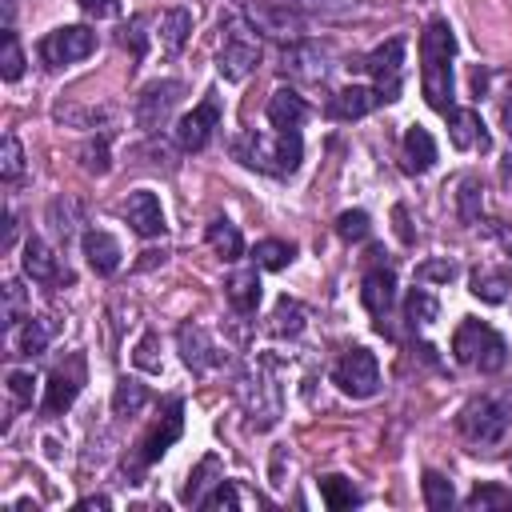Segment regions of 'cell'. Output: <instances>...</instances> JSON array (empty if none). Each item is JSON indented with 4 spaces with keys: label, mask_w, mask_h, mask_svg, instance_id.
I'll use <instances>...</instances> for the list:
<instances>
[{
    "label": "cell",
    "mask_w": 512,
    "mask_h": 512,
    "mask_svg": "<svg viewBox=\"0 0 512 512\" xmlns=\"http://www.w3.org/2000/svg\"><path fill=\"white\" fill-rule=\"evenodd\" d=\"M180 92H184L180 80H156V84H148V88L136 96V124L148 128V132H156V128L168 120V112L176 108Z\"/></svg>",
    "instance_id": "11"
},
{
    "label": "cell",
    "mask_w": 512,
    "mask_h": 512,
    "mask_svg": "<svg viewBox=\"0 0 512 512\" xmlns=\"http://www.w3.org/2000/svg\"><path fill=\"white\" fill-rule=\"evenodd\" d=\"M176 344H180V356L192 372H212L224 364V352L216 348V340L200 328V324H180L176 328Z\"/></svg>",
    "instance_id": "13"
},
{
    "label": "cell",
    "mask_w": 512,
    "mask_h": 512,
    "mask_svg": "<svg viewBox=\"0 0 512 512\" xmlns=\"http://www.w3.org/2000/svg\"><path fill=\"white\" fill-rule=\"evenodd\" d=\"M24 272H28L36 284H60V280H68V272H60L56 252H52L44 240H36V236L24 244Z\"/></svg>",
    "instance_id": "20"
},
{
    "label": "cell",
    "mask_w": 512,
    "mask_h": 512,
    "mask_svg": "<svg viewBox=\"0 0 512 512\" xmlns=\"http://www.w3.org/2000/svg\"><path fill=\"white\" fill-rule=\"evenodd\" d=\"M284 64V72L288 76H300V80H324L328 76V48L324 44H292V48H284V56H280Z\"/></svg>",
    "instance_id": "15"
},
{
    "label": "cell",
    "mask_w": 512,
    "mask_h": 512,
    "mask_svg": "<svg viewBox=\"0 0 512 512\" xmlns=\"http://www.w3.org/2000/svg\"><path fill=\"white\" fill-rule=\"evenodd\" d=\"M20 312H24V288H20L16 280H8V284H4V324H8V328L20 324Z\"/></svg>",
    "instance_id": "42"
},
{
    "label": "cell",
    "mask_w": 512,
    "mask_h": 512,
    "mask_svg": "<svg viewBox=\"0 0 512 512\" xmlns=\"http://www.w3.org/2000/svg\"><path fill=\"white\" fill-rule=\"evenodd\" d=\"M320 496H324V504H328L332 512L352 508V504L360 500V492L352 488V480H348V476H320Z\"/></svg>",
    "instance_id": "32"
},
{
    "label": "cell",
    "mask_w": 512,
    "mask_h": 512,
    "mask_svg": "<svg viewBox=\"0 0 512 512\" xmlns=\"http://www.w3.org/2000/svg\"><path fill=\"white\" fill-rule=\"evenodd\" d=\"M180 432H184V404H180V400H168V404H164V416L140 436V444H136V448H140V452H136V464H140V468L156 464V460L180 440Z\"/></svg>",
    "instance_id": "10"
},
{
    "label": "cell",
    "mask_w": 512,
    "mask_h": 512,
    "mask_svg": "<svg viewBox=\"0 0 512 512\" xmlns=\"http://www.w3.org/2000/svg\"><path fill=\"white\" fill-rule=\"evenodd\" d=\"M236 160L248 164V168H260V172H276V176H288L300 168V156H304V144H300V132L288 128V132H276L272 140L268 136H240L232 144Z\"/></svg>",
    "instance_id": "3"
},
{
    "label": "cell",
    "mask_w": 512,
    "mask_h": 512,
    "mask_svg": "<svg viewBox=\"0 0 512 512\" xmlns=\"http://www.w3.org/2000/svg\"><path fill=\"white\" fill-rule=\"evenodd\" d=\"M52 336H56V320L52 316H28L24 328H20L16 348H20V356H40L52 344Z\"/></svg>",
    "instance_id": "27"
},
{
    "label": "cell",
    "mask_w": 512,
    "mask_h": 512,
    "mask_svg": "<svg viewBox=\"0 0 512 512\" xmlns=\"http://www.w3.org/2000/svg\"><path fill=\"white\" fill-rule=\"evenodd\" d=\"M108 504H112L108 496H84V500H80V508H108Z\"/></svg>",
    "instance_id": "50"
},
{
    "label": "cell",
    "mask_w": 512,
    "mask_h": 512,
    "mask_svg": "<svg viewBox=\"0 0 512 512\" xmlns=\"http://www.w3.org/2000/svg\"><path fill=\"white\" fill-rule=\"evenodd\" d=\"M364 72L372 76V92L380 96V104L396 100L400 80H404V36H392L380 48H372L368 60H364Z\"/></svg>",
    "instance_id": "6"
},
{
    "label": "cell",
    "mask_w": 512,
    "mask_h": 512,
    "mask_svg": "<svg viewBox=\"0 0 512 512\" xmlns=\"http://www.w3.org/2000/svg\"><path fill=\"white\" fill-rule=\"evenodd\" d=\"M224 296H228V304L236 308V312H256V304H260V276H256V268H240V272H232L228 280H224Z\"/></svg>",
    "instance_id": "22"
},
{
    "label": "cell",
    "mask_w": 512,
    "mask_h": 512,
    "mask_svg": "<svg viewBox=\"0 0 512 512\" xmlns=\"http://www.w3.org/2000/svg\"><path fill=\"white\" fill-rule=\"evenodd\" d=\"M392 296H396V276H392L388 268H372V272L364 276V284H360L364 308H368L372 316H384L388 304H392Z\"/></svg>",
    "instance_id": "23"
},
{
    "label": "cell",
    "mask_w": 512,
    "mask_h": 512,
    "mask_svg": "<svg viewBox=\"0 0 512 512\" xmlns=\"http://www.w3.org/2000/svg\"><path fill=\"white\" fill-rule=\"evenodd\" d=\"M76 392H80V364H76V372H52L48 376V388H44V416H60V412H68L72 408V400H76Z\"/></svg>",
    "instance_id": "21"
},
{
    "label": "cell",
    "mask_w": 512,
    "mask_h": 512,
    "mask_svg": "<svg viewBox=\"0 0 512 512\" xmlns=\"http://www.w3.org/2000/svg\"><path fill=\"white\" fill-rule=\"evenodd\" d=\"M252 256H256V264H260V268H268V272H280V268H288V264H292V256H296V244H288V240H260Z\"/></svg>",
    "instance_id": "33"
},
{
    "label": "cell",
    "mask_w": 512,
    "mask_h": 512,
    "mask_svg": "<svg viewBox=\"0 0 512 512\" xmlns=\"http://www.w3.org/2000/svg\"><path fill=\"white\" fill-rule=\"evenodd\" d=\"M496 236H500V244L512 252V228H504V224H500V228H496Z\"/></svg>",
    "instance_id": "51"
},
{
    "label": "cell",
    "mask_w": 512,
    "mask_h": 512,
    "mask_svg": "<svg viewBox=\"0 0 512 512\" xmlns=\"http://www.w3.org/2000/svg\"><path fill=\"white\" fill-rule=\"evenodd\" d=\"M404 312H408V320H412V324H432V320L440 316V300H436L428 288H412V292H408Z\"/></svg>",
    "instance_id": "35"
},
{
    "label": "cell",
    "mask_w": 512,
    "mask_h": 512,
    "mask_svg": "<svg viewBox=\"0 0 512 512\" xmlns=\"http://www.w3.org/2000/svg\"><path fill=\"white\" fill-rule=\"evenodd\" d=\"M376 104H380V96H376L372 88H364V84H348V88L332 92V100H328V116H336V120H360V116H368Z\"/></svg>",
    "instance_id": "17"
},
{
    "label": "cell",
    "mask_w": 512,
    "mask_h": 512,
    "mask_svg": "<svg viewBox=\"0 0 512 512\" xmlns=\"http://www.w3.org/2000/svg\"><path fill=\"white\" fill-rule=\"evenodd\" d=\"M88 16H96V20H104V16H116V0H76Z\"/></svg>",
    "instance_id": "46"
},
{
    "label": "cell",
    "mask_w": 512,
    "mask_h": 512,
    "mask_svg": "<svg viewBox=\"0 0 512 512\" xmlns=\"http://www.w3.org/2000/svg\"><path fill=\"white\" fill-rule=\"evenodd\" d=\"M240 504H244V496L232 480H220L212 496H200V508H240Z\"/></svg>",
    "instance_id": "40"
},
{
    "label": "cell",
    "mask_w": 512,
    "mask_h": 512,
    "mask_svg": "<svg viewBox=\"0 0 512 512\" xmlns=\"http://www.w3.org/2000/svg\"><path fill=\"white\" fill-rule=\"evenodd\" d=\"M500 120H504V132H508V140H512V96L504 100V108H500Z\"/></svg>",
    "instance_id": "49"
},
{
    "label": "cell",
    "mask_w": 512,
    "mask_h": 512,
    "mask_svg": "<svg viewBox=\"0 0 512 512\" xmlns=\"http://www.w3.org/2000/svg\"><path fill=\"white\" fill-rule=\"evenodd\" d=\"M512 504V488H500V484H476L468 492V508L472 512H484V508H508Z\"/></svg>",
    "instance_id": "36"
},
{
    "label": "cell",
    "mask_w": 512,
    "mask_h": 512,
    "mask_svg": "<svg viewBox=\"0 0 512 512\" xmlns=\"http://www.w3.org/2000/svg\"><path fill=\"white\" fill-rule=\"evenodd\" d=\"M188 36H192V12L188 8H168L160 16V48L168 56H176V52H184Z\"/></svg>",
    "instance_id": "25"
},
{
    "label": "cell",
    "mask_w": 512,
    "mask_h": 512,
    "mask_svg": "<svg viewBox=\"0 0 512 512\" xmlns=\"http://www.w3.org/2000/svg\"><path fill=\"white\" fill-rule=\"evenodd\" d=\"M452 356L476 372H500L508 364V344L496 328H488L480 320H464L452 336Z\"/></svg>",
    "instance_id": "4"
},
{
    "label": "cell",
    "mask_w": 512,
    "mask_h": 512,
    "mask_svg": "<svg viewBox=\"0 0 512 512\" xmlns=\"http://www.w3.org/2000/svg\"><path fill=\"white\" fill-rule=\"evenodd\" d=\"M124 216H128V224H132L136 236H164V208H160L156 192L136 188L128 196V204H124Z\"/></svg>",
    "instance_id": "14"
},
{
    "label": "cell",
    "mask_w": 512,
    "mask_h": 512,
    "mask_svg": "<svg viewBox=\"0 0 512 512\" xmlns=\"http://www.w3.org/2000/svg\"><path fill=\"white\" fill-rule=\"evenodd\" d=\"M4 80H20V72H24V52H20V44H16V32H4Z\"/></svg>",
    "instance_id": "41"
},
{
    "label": "cell",
    "mask_w": 512,
    "mask_h": 512,
    "mask_svg": "<svg viewBox=\"0 0 512 512\" xmlns=\"http://www.w3.org/2000/svg\"><path fill=\"white\" fill-rule=\"evenodd\" d=\"M452 52H456V36L444 20H432L420 32V84H424V100L436 112H452Z\"/></svg>",
    "instance_id": "1"
},
{
    "label": "cell",
    "mask_w": 512,
    "mask_h": 512,
    "mask_svg": "<svg viewBox=\"0 0 512 512\" xmlns=\"http://www.w3.org/2000/svg\"><path fill=\"white\" fill-rule=\"evenodd\" d=\"M84 256H88V268L96 272V276H112L116 268H120V244H116V236H108V232H100V228H88L84 232Z\"/></svg>",
    "instance_id": "18"
},
{
    "label": "cell",
    "mask_w": 512,
    "mask_h": 512,
    "mask_svg": "<svg viewBox=\"0 0 512 512\" xmlns=\"http://www.w3.org/2000/svg\"><path fill=\"white\" fill-rule=\"evenodd\" d=\"M268 124L276 128V132H288V128H300V120L308 116V104H304V96H296L292 88H276L272 96H268Z\"/></svg>",
    "instance_id": "19"
},
{
    "label": "cell",
    "mask_w": 512,
    "mask_h": 512,
    "mask_svg": "<svg viewBox=\"0 0 512 512\" xmlns=\"http://www.w3.org/2000/svg\"><path fill=\"white\" fill-rule=\"evenodd\" d=\"M216 128H220V100L208 96V100H200V104L176 124V140H180L184 152H200V148L212 140Z\"/></svg>",
    "instance_id": "12"
},
{
    "label": "cell",
    "mask_w": 512,
    "mask_h": 512,
    "mask_svg": "<svg viewBox=\"0 0 512 512\" xmlns=\"http://www.w3.org/2000/svg\"><path fill=\"white\" fill-rule=\"evenodd\" d=\"M456 188H460V192H456V212H460V220H464V224H476V220H480V204H484V184H480L476 176H464Z\"/></svg>",
    "instance_id": "31"
},
{
    "label": "cell",
    "mask_w": 512,
    "mask_h": 512,
    "mask_svg": "<svg viewBox=\"0 0 512 512\" xmlns=\"http://www.w3.org/2000/svg\"><path fill=\"white\" fill-rule=\"evenodd\" d=\"M208 244L216 248L220 260H240V252H244V240H240L236 224L224 220V216H216V220L208 224Z\"/></svg>",
    "instance_id": "29"
},
{
    "label": "cell",
    "mask_w": 512,
    "mask_h": 512,
    "mask_svg": "<svg viewBox=\"0 0 512 512\" xmlns=\"http://www.w3.org/2000/svg\"><path fill=\"white\" fill-rule=\"evenodd\" d=\"M404 168L408 172H428L432 164H436V140L428 136V128H420V124H412L408 132H404Z\"/></svg>",
    "instance_id": "24"
},
{
    "label": "cell",
    "mask_w": 512,
    "mask_h": 512,
    "mask_svg": "<svg viewBox=\"0 0 512 512\" xmlns=\"http://www.w3.org/2000/svg\"><path fill=\"white\" fill-rule=\"evenodd\" d=\"M236 396H240V408L248 416V424L256 432L272 428L284 412V384H280V360L276 356H256V364L240 376L236 384Z\"/></svg>",
    "instance_id": "2"
},
{
    "label": "cell",
    "mask_w": 512,
    "mask_h": 512,
    "mask_svg": "<svg viewBox=\"0 0 512 512\" xmlns=\"http://www.w3.org/2000/svg\"><path fill=\"white\" fill-rule=\"evenodd\" d=\"M272 336H300L304 332V304L300 300H280L276 312H272V324H268Z\"/></svg>",
    "instance_id": "30"
},
{
    "label": "cell",
    "mask_w": 512,
    "mask_h": 512,
    "mask_svg": "<svg viewBox=\"0 0 512 512\" xmlns=\"http://www.w3.org/2000/svg\"><path fill=\"white\" fill-rule=\"evenodd\" d=\"M32 384H36L32 372H20V368L8 372V392H12L16 404H32Z\"/></svg>",
    "instance_id": "43"
},
{
    "label": "cell",
    "mask_w": 512,
    "mask_h": 512,
    "mask_svg": "<svg viewBox=\"0 0 512 512\" xmlns=\"http://www.w3.org/2000/svg\"><path fill=\"white\" fill-rule=\"evenodd\" d=\"M256 64H260V36H256V28L248 20H240V16H228L224 20V48L216 56L220 76L240 84V80H248L256 72Z\"/></svg>",
    "instance_id": "5"
},
{
    "label": "cell",
    "mask_w": 512,
    "mask_h": 512,
    "mask_svg": "<svg viewBox=\"0 0 512 512\" xmlns=\"http://www.w3.org/2000/svg\"><path fill=\"white\" fill-rule=\"evenodd\" d=\"M80 168H84V172H96V176L108 172V140H104V136L80 144Z\"/></svg>",
    "instance_id": "39"
},
{
    "label": "cell",
    "mask_w": 512,
    "mask_h": 512,
    "mask_svg": "<svg viewBox=\"0 0 512 512\" xmlns=\"http://www.w3.org/2000/svg\"><path fill=\"white\" fill-rule=\"evenodd\" d=\"M424 504L432 508V512H448L452 504H456V492H452V480H444L440 472H424Z\"/></svg>",
    "instance_id": "34"
},
{
    "label": "cell",
    "mask_w": 512,
    "mask_h": 512,
    "mask_svg": "<svg viewBox=\"0 0 512 512\" xmlns=\"http://www.w3.org/2000/svg\"><path fill=\"white\" fill-rule=\"evenodd\" d=\"M416 276H420V280H444V284H448V280L456 276V264H452V260H428V264H420Z\"/></svg>",
    "instance_id": "44"
},
{
    "label": "cell",
    "mask_w": 512,
    "mask_h": 512,
    "mask_svg": "<svg viewBox=\"0 0 512 512\" xmlns=\"http://www.w3.org/2000/svg\"><path fill=\"white\" fill-rule=\"evenodd\" d=\"M20 172H24V148H20L16 136H4L0 140V176L4 180H16Z\"/></svg>",
    "instance_id": "38"
},
{
    "label": "cell",
    "mask_w": 512,
    "mask_h": 512,
    "mask_svg": "<svg viewBox=\"0 0 512 512\" xmlns=\"http://www.w3.org/2000/svg\"><path fill=\"white\" fill-rule=\"evenodd\" d=\"M92 52H96V32L84 28V24H64V28L48 32V36L40 40V56H44L48 68L76 64V60H84V56H92Z\"/></svg>",
    "instance_id": "8"
},
{
    "label": "cell",
    "mask_w": 512,
    "mask_h": 512,
    "mask_svg": "<svg viewBox=\"0 0 512 512\" xmlns=\"http://www.w3.org/2000/svg\"><path fill=\"white\" fill-rule=\"evenodd\" d=\"M396 224H400V228H396V232H400V240H404V244H412V228L404 224V208H396Z\"/></svg>",
    "instance_id": "48"
},
{
    "label": "cell",
    "mask_w": 512,
    "mask_h": 512,
    "mask_svg": "<svg viewBox=\"0 0 512 512\" xmlns=\"http://www.w3.org/2000/svg\"><path fill=\"white\" fill-rule=\"evenodd\" d=\"M144 404H148V388H144L140 380H132V376L116 380V388H112V412H116L120 420L136 416V412H140Z\"/></svg>",
    "instance_id": "28"
},
{
    "label": "cell",
    "mask_w": 512,
    "mask_h": 512,
    "mask_svg": "<svg viewBox=\"0 0 512 512\" xmlns=\"http://www.w3.org/2000/svg\"><path fill=\"white\" fill-rule=\"evenodd\" d=\"M152 348H156V336H144V340H140V348H136V364H140V368H148V372H160V360L152 356Z\"/></svg>",
    "instance_id": "45"
},
{
    "label": "cell",
    "mask_w": 512,
    "mask_h": 512,
    "mask_svg": "<svg viewBox=\"0 0 512 512\" xmlns=\"http://www.w3.org/2000/svg\"><path fill=\"white\" fill-rule=\"evenodd\" d=\"M456 424H460V432H464L472 444L488 448V444H500V436H504V428H508V412H504L496 400L480 396V400L464 404V412H460Z\"/></svg>",
    "instance_id": "9"
},
{
    "label": "cell",
    "mask_w": 512,
    "mask_h": 512,
    "mask_svg": "<svg viewBox=\"0 0 512 512\" xmlns=\"http://www.w3.org/2000/svg\"><path fill=\"white\" fill-rule=\"evenodd\" d=\"M512 292V276L504 268H476L472 272V296L484 304H504Z\"/></svg>",
    "instance_id": "26"
},
{
    "label": "cell",
    "mask_w": 512,
    "mask_h": 512,
    "mask_svg": "<svg viewBox=\"0 0 512 512\" xmlns=\"http://www.w3.org/2000/svg\"><path fill=\"white\" fill-rule=\"evenodd\" d=\"M332 380H336V388H340L344 396H352V400H368V396H376V388H380L376 356H372L368 348H348V352L336 360Z\"/></svg>",
    "instance_id": "7"
},
{
    "label": "cell",
    "mask_w": 512,
    "mask_h": 512,
    "mask_svg": "<svg viewBox=\"0 0 512 512\" xmlns=\"http://www.w3.org/2000/svg\"><path fill=\"white\" fill-rule=\"evenodd\" d=\"M368 212H360V208H352V212H340L336 216V236L340 240H348V244H356V240H364L368 236Z\"/></svg>",
    "instance_id": "37"
},
{
    "label": "cell",
    "mask_w": 512,
    "mask_h": 512,
    "mask_svg": "<svg viewBox=\"0 0 512 512\" xmlns=\"http://www.w3.org/2000/svg\"><path fill=\"white\" fill-rule=\"evenodd\" d=\"M448 132H452V144H456L460 152H472V148L488 152V132H484L480 112H472V108H452V112H448Z\"/></svg>",
    "instance_id": "16"
},
{
    "label": "cell",
    "mask_w": 512,
    "mask_h": 512,
    "mask_svg": "<svg viewBox=\"0 0 512 512\" xmlns=\"http://www.w3.org/2000/svg\"><path fill=\"white\" fill-rule=\"evenodd\" d=\"M132 40V56H140L144 52V40H140V20H132V32L124 28V44Z\"/></svg>",
    "instance_id": "47"
}]
</instances>
